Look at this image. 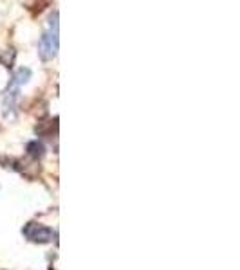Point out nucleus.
<instances>
[{
    "label": "nucleus",
    "mask_w": 240,
    "mask_h": 270,
    "mask_svg": "<svg viewBox=\"0 0 240 270\" xmlns=\"http://www.w3.org/2000/svg\"><path fill=\"white\" fill-rule=\"evenodd\" d=\"M19 92L20 87L11 81L8 85V90L4 94V99H2V115L8 121H15L16 119V101H19Z\"/></svg>",
    "instance_id": "f03ea898"
},
{
    "label": "nucleus",
    "mask_w": 240,
    "mask_h": 270,
    "mask_svg": "<svg viewBox=\"0 0 240 270\" xmlns=\"http://www.w3.org/2000/svg\"><path fill=\"white\" fill-rule=\"evenodd\" d=\"M60 45L58 38V11H54L49 16V27L40 38V44H38V54L44 62H49L56 56Z\"/></svg>",
    "instance_id": "f257e3e1"
},
{
    "label": "nucleus",
    "mask_w": 240,
    "mask_h": 270,
    "mask_svg": "<svg viewBox=\"0 0 240 270\" xmlns=\"http://www.w3.org/2000/svg\"><path fill=\"white\" fill-rule=\"evenodd\" d=\"M24 234H26L31 241H36V243H47V241H51L52 236H54V233H52L49 227H44L34 222L27 223V227L24 229Z\"/></svg>",
    "instance_id": "7ed1b4c3"
},
{
    "label": "nucleus",
    "mask_w": 240,
    "mask_h": 270,
    "mask_svg": "<svg viewBox=\"0 0 240 270\" xmlns=\"http://www.w3.org/2000/svg\"><path fill=\"white\" fill-rule=\"evenodd\" d=\"M27 153H29L33 159L44 157V146H42V143H38V141H33V143H29V144H27Z\"/></svg>",
    "instance_id": "39448f33"
},
{
    "label": "nucleus",
    "mask_w": 240,
    "mask_h": 270,
    "mask_svg": "<svg viewBox=\"0 0 240 270\" xmlns=\"http://www.w3.org/2000/svg\"><path fill=\"white\" fill-rule=\"evenodd\" d=\"M29 80H31V70L29 69H19L15 72V76H13L11 81H15V83L20 87V85H26Z\"/></svg>",
    "instance_id": "20e7f679"
}]
</instances>
